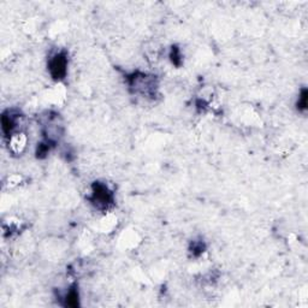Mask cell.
Wrapping results in <instances>:
<instances>
[{
    "label": "cell",
    "instance_id": "cell-1",
    "mask_svg": "<svg viewBox=\"0 0 308 308\" xmlns=\"http://www.w3.org/2000/svg\"><path fill=\"white\" fill-rule=\"evenodd\" d=\"M27 146V136L23 132H17L13 134L9 140V147L11 152L18 154L22 153Z\"/></svg>",
    "mask_w": 308,
    "mask_h": 308
}]
</instances>
